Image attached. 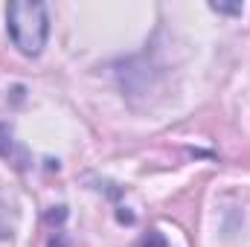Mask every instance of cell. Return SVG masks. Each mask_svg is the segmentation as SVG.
I'll return each instance as SVG.
<instances>
[{
  "instance_id": "1",
  "label": "cell",
  "mask_w": 250,
  "mask_h": 247,
  "mask_svg": "<svg viewBox=\"0 0 250 247\" xmlns=\"http://www.w3.org/2000/svg\"><path fill=\"white\" fill-rule=\"evenodd\" d=\"M6 29L18 53L35 59L50 38V9L38 0H15L6 6Z\"/></svg>"
},
{
  "instance_id": "2",
  "label": "cell",
  "mask_w": 250,
  "mask_h": 247,
  "mask_svg": "<svg viewBox=\"0 0 250 247\" xmlns=\"http://www.w3.org/2000/svg\"><path fill=\"white\" fill-rule=\"evenodd\" d=\"M0 157H6L9 163H15L18 169H26L29 166V154L23 145H18L15 134L9 125H0Z\"/></svg>"
},
{
  "instance_id": "3",
  "label": "cell",
  "mask_w": 250,
  "mask_h": 247,
  "mask_svg": "<svg viewBox=\"0 0 250 247\" xmlns=\"http://www.w3.org/2000/svg\"><path fill=\"white\" fill-rule=\"evenodd\" d=\"M12 233H15V206L6 198L3 184H0V242L3 239H12Z\"/></svg>"
},
{
  "instance_id": "4",
  "label": "cell",
  "mask_w": 250,
  "mask_h": 247,
  "mask_svg": "<svg viewBox=\"0 0 250 247\" xmlns=\"http://www.w3.org/2000/svg\"><path fill=\"white\" fill-rule=\"evenodd\" d=\"M209 9L212 12H224V15H242V6L236 3V6H227V3H209Z\"/></svg>"
},
{
  "instance_id": "5",
  "label": "cell",
  "mask_w": 250,
  "mask_h": 247,
  "mask_svg": "<svg viewBox=\"0 0 250 247\" xmlns=\"http://www.w3.org/2000/svg\"><path fill=\"white\" fill-rule=\"evenodd\" d=\"M143 247H166V242H163V236H160L157 230H151V233H148V239L143 242Z\"/></svg>"
}]
</instances>
